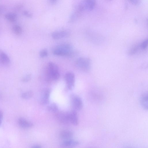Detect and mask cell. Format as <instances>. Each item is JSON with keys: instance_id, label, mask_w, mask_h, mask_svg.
<instances>
[{"instance_id": "cell-1", "label": "cell", "mask_w": 148, "mask_h": 148, "mask_svg": "<svg viewBox=\"0 0 148 148\" xmlns=\"http://www.w3.org/2000/svg\"><path fill=\"white\" fill-rule=\"evenodd\" d=\"M58 68L57 65L53 62H49L47 64L46 70V79L50 82L56 80L60 77Z\"/></svg>"}, {"instance_id": "cell-2", "label": "cell", "mask_w": 148, "mask_h": 148, "mask_svg": "<svg viewBox=\"0 0 148 148\" xmlns=\"http://www.w3.org/2000/svg\"><path fill=\"white\" fill-rule=\"evenodd\" d=\"M53 53L61 56H71L74 55L71 45L68 43H64L57 46L54 49Z\"/></svg>"}, {"instance_id": "cell-3", "label": "cell", "mask_w": 148, "mask_h": 148, "mask_svg": "<svg viewBox=\"0 0 148 148\" xmlns=\"http://www.w3.org/2000/svg\"><path fill=\"white\" fill-rule=\"evenodd\" d=\"M77 67L81 71L88 72L91 67V61L90 59L87 58L81 57L78 58L76 61Z\"/></svg>"}, {"instance_id": "cell-4", "label": "cell", "mask_w": 148, "mask_h": 148, "mask_svg": "<svg viewBox=\"0 0 148 148\" xmlns=\"http://www.w3.org/2000/svg\"><path fill=\"white\" fill-rule=\"evenodd\" d=\"M55 113L56 118L60 123L64 124L70 123L68 112L58 111Z\"/></svg>"}, {"instance_id": "cell-5", "label": "cell", "mask_w": 148, "mask_h": 148, "mask_svg": "<svg viewBox=\"0 0 148 148\" xmlns=\"http://www.w3.org/2000/svg\"><path fill=\"white\" fill-rule=\"evenodd\" d=\"M71 104L75 110H81L83 106L81 99L78 96L75 95H72L70 97Z\"/></svg>"}, {"instance_id": "cell-6", "label": "cell", "mask_w": 148, "mask_h": 148, "mask_svg": "<svg viewBox=\"0 0 148 148\" xmlns=\"http://www.w3.org/2000/svg\"><path fill=\"white\" fill-rule=\"evenodd\" d=\"M64 78L68 88L69 90L72 89L75 85L74 74L71 72H68L66 73Z\"/></svg>"}, {"instance_id": "cell-7", "label": "cell", "mask_w": 148, "mask_h": 148, "mask_svg": "<svg viewBox=\"0 0 148 148\" xmlns=\"http://www.w3.org/2000/svg\"><path fill=\"white\" fill-rule=\"evenodd\" d=\"M69 119L70 123L75 125H77L79 123V120L77 113L75 110L68 112Z\"/></svg>"}, {"instance_id": "cell-8", "label": "cell", "mask_w": 148, "mask_h": 148, "mask_svg": "<svg viewBox=\"0 0 148 148\" xmlns=\"http://www.w3.org/2000/svg\"><path fill=\"white\" fill-rule=\"evenodd\" d=\"M18 123L19 125L23 129H28L32 127L33 124L31 122L22 118L18 119Z\"/></svg>"}, {"instance_id": "cell-9", "label": "cell", "mask_w": 148, "mask_h": 148, "mask_svg": "<svg viewBox=\"0 0 148 148\" xmlns=\"http://www.w3.org/2000/svg\"><path fill=\"white\" fill-rule=\"evenodd\" d=\"M85 10L91 11L95 8L96 4V0H84L82 2Z\"/></svg>"}, {"instance_id": "cell-10", "label": "cell", "mask_w": 148, "mask_h": 148, "mask_svg": "<svg viewBox=\"0 0 148 148\" xmlns=\"http://www.w3.org/2000/svg\"><path fill=\"white\" fill-rule=\"evenodd\" d=\"M51 92L50 89L49 88L46 89L44 91L40 100V103L41 104L46 105L49 103Z\"/></svg>"}, {"instance_id": "cell-11", "label": "cell", "mask_w": 148, "mask_h": 148, "mask_svg": "<svg viewBox=\"0 0 148 148\" xmlns=\"http://www.w3.org/2000/svg\"><path fill=\"white\" fill-rule=\"evenodd\" d=\"M69 34V32L66 30H62L53 32L51 36L53 39L56 40L66 37Z\"/></svg>"}, {"instance_id": "cell-12", "label": "cell", "mask_w": 148, "mask_h": 148, "mask_svg": "<svg viewBox=\"0 0 148 148\" xmlns=\"http://www.w3.org/2000/svg\"><path fill=\"white\" fill-rule=\"evenodd\" d=\"M79 144L78 141L71 139L65 140L61 143V146L63 147H72L78 145Z\"/></svg>"}, {"instance_id": "cell-13", "label": "cell", "mask_w": 148, "mask_h": 148, "mask_svg": "<svg viewBox=\"0 0 148 148\" xmlns=\"http://www.w3.org/2000/svg\"><path fill=\"white\" fill-rule=\"evenodd\" d=\"M148 93L145 92L142 94L140 97V103L143 108L145 110H148Z\"/></svg>"}, {"instance_id": "cell-14", "label": "cell", "mask_w": 148, "mask_h": 148, "mask_svg": "<svg viewBox=\"0 0 148 148\" xmlns=\"http://www.w3.org/2000/svg\"><path fill=\"white\" fill-rule=\"evenodd\" d=\"M10 62V60L8 55L3 51L0 50V64L7 65Z\"/></svg>"}, {"instance_id": "cell-15", "label": "cell", "mask_w": 148, "mask_h": 148, "mask_svg": "<svg viewBox=\"0 0 148 148\" xmlns=\"http://www.w3.org/2000/svg\"><path fill=\"white\" fill-rule=\"evenodd\" d=\"M61 138L65 140L71 139L73 136V133L68 130H63L61 131L59 134Z\"/></svg>"}, {"instance_id": "cell-16", "label": "cell", "mask_w": 148, "mask_h": 148, "mask_svg": "<svg viewBox=\"0 0 148 148\" xmlns=\"http://www.w3.org/2000/svg\"><path fill=\"white\" fill-rule=\"evenodd\" d=\"M47 109L49 111L54 113L58 111V107L55 103H53L49 105Z\"/></svg>"}, {"instance_id": "cell-17", "label": "cell", "mask_w": 148, "mask_h": 148, "mask_svg": "<svg viewBox=\"0 0 148 148\" xmlns=\"http://www.w3.org/2000/svg\"><path fill=\"white\" fill-rule=\"evenodd\" d=\"M5 17L10 21L13 22L16 20V16L14 13H9L5 15Z\"/></svg>"}, {"instance_id": "cell-18", "label": "cell", "mask_w": 148, "mask_h": 148, "mask_svg": "<svg viewBox=\"0 0 148 148\" xmlns=\"http://www.w3.org/2000/svg\"><path fill=\"white\" fill-rule=\"evenodd\" d=\"M33 95V93L31 91H29L23 93L21 97L24 99H28L31 98Z\"/></svg>"}, {"instance_id": "cell-19", "label": "cell", "mask_w": 148, "mask_h": 148, "mask_svg": "<svg viewBox=\"0 0 148 148\" xmlns=\"http://www.w3.org/2000/svg\"><path fill=\"white\" fill-rule=\"evenodd\" d=\"M13 30L14 33L17 35L21 34L22 32L21 28L18 25L14 26L13 28Z\"/></svg>"}, {"instance_id": "cell-20", "label": "cell", "mask_w": 148, "mask_h": 148, "mask_svg": "<svg viewBox=\"0 0 148 148\" xmlns=\"http://www.w3.org/2000/svg\"><path fill=\"white\" fill-rule=\"evenodd\" d=\"M140 46L136 45L132 48L129 51V54L130 55H132L135 54L138 50L139 47Z\"/></svg>"}, {"instance_id": "cell-21", "label": "cell", "mask_w": 148, "mask_h": 148, "mask_svg": "<svg viewBox=\"0 0 148 148\" xmlns=\"http://www.w3.org/2000/svg\"><path fill=\"white\" fill-rule=\"evenodd\" d=\"M148 44V40L147 39L144 40L141 44L140 47L143 49H145L147 47Z\"/></svg>"}, {"instance_id": "cell-22", "label": "cell", "mask_w": 148, "mask_h": 148, "mask_svg": "<svg viewBox=\"0 0 148 148\" xmlns=\"http://www.w3.org/2000/svg\"><path fill=\"white\" fill-rule=\"evenodd\" d=\"M39 55L42 58H44L47 56L48 52L47 50L45 49H43L40 51Z\"/></svg>"}, {"instance_id": "cell-23", "label": "cell", "mask_w": 148, "mask_h": 148, "mask_svg": "<svg viewBox=\"0 0 148 148\" xmlns=\"http://www.w3.org/2000/svg\"><path fill=\"white\" fill-rule=\"evenodd\" d=\"M31 75L30 74H28L22 79V81L24 82H27L30 80L31 78Z\"/></svg>"}, {"instance_id": "cell-24", "label": "cell", "mask_w": 148, "mask_h": 148, "mask_svg": "<svg viewBox=\"0 0 148 148\" xmlns=\"http://www.w3.org/2000/svg\"><path fill=\"white\" fill-rule=\"evenodd\" d=\"M128 1L132 4L136 5L140 3V0H128Z\"/></svg>"}, {"instance_id": "cell-25", "label": "cell", "mask_w": 148, "mask_h": 148, "mask_svg": "<svg viewBox=\"0 0 148 148\" xmlns=\"http://www.w3.org/2000/svg\"><path fill=\"white\" fill-rule=\"evenodd\" d=\"M3 117V112L0 110V126L1 125L2 122V119Z\"/></svg>"}, {"instance_id": "cell-26", "label": "cell", "mask_w": 148, "mask_h": 148, "mask_svg": "<svg viewBox=\"0 0 148 148\" xmlns=\"http://www.w3.org/2000/svg\"><path fill=\"white\" fill-rule=\"evenodd\" d=\"M24 14L26 16L29 17H31L32 16L31 14L29 13L28 12L26 11H25L23 12Z\"/></svg>"}, {"instance_id": "cell-27", "label": "cell", "mask_w": 148, "mask_h": 148, "mask_svg": "<svg viewBox=\"0 0 148 148\" xmlns=\"http://www.w3.org/2000/svg\"><path fill=\"white\" fill-rule=\"evenodd\" d=\"M32 147L35 148H41L42 147L40 145H36L33 146H32Z\"/></svg>"}, {"instance_id": "cell-28", "label": "cell", "mask_w": 148, "mask_h": 148, "mask_svg": "<svg viewBox=\"0 0 148 148\" xmlns=\"http://www.w3.org/2000/svg\"><path fill=\"white\" fill-rule=\"evenodd\" d=\"M50 2L52 4H54L56 3L58 0H49Z\"/></svg>"}, {"instance_id": "cell-29", "label": "cell", "mask_w": 148, "mask_h": 148, "mask_svg": "<svg viewBox=\"0 0 148 148\" xmlns=\"http://www.w3.org/2000/svg\"><path fill=\"white\" fill-rule=\"evenodd\" d=\"M2 12V9L0 7V14Z\"/></svg>"}, {"instance_id": "cell-30", "label": "cell", "mask_w": 148, "mask_h": 148, "mask_svg": "<svg viewBox=\"0 0 148 148\" xmlns=\"http://www.w3.org/2000/svg\"><path fill=\"white\" fill-rule=\"evenodd\" d=\"M108 1H111L112 0H106Z\"/></svg>"}]
</instances>
